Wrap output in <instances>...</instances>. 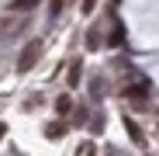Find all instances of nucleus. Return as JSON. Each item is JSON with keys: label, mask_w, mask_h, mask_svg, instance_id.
I'll use <instances>...</instances> for the list:
<instances>
[{"label": "nucleus", "mask_w": 159, "mask_h": 156, "mask_svg": "<svg viewBox=\"0 0 159 156\" xmlns=\"http://www.w3.org/2000/svg\"><path fill=\"white\" fill-rule=\"evenodd\" d=\"M38 56H42V45L38 42H31V45H24V52H21V59H17V69L21 73H28L35 63H38Z\"/></svg>", "instance_id": "nucleus-1"}, {"label": "nucleus", "mask_w": 159, "mask_h": 156, "mask_svg": "<svg viewBox=\"0 0 159 156\" xmlns=\"http://www.w3.org/2000/svg\"><path fill=\"white\" fill-rule=\"evenodd\" d=\"M128 97H135V101H145V97H149V80H142V83H131Z\"/></svg>", "instance_id": "nucleus-2"}, {"label": "nucleus", "mask_w": 159, "mask_h": 156, "mask_svg": "<svg viewBox=\"0 0 159 156\" xmlns=\"http://www.w3.org/2000/svg\"><path fill=\"white\" fill-rule=\"evenodd\" d=\"M125 128H128V135H131V142H139V146H142V128H139L135 121H131V118H125Z\"/></svg>", "instance_id": "nucleus-3"}, {"label": "nucleus", "mask_w": 159, "mask_h": 156, "mask_svg": "<svg viewBox=\"0 0 159 156\" xmlns=\"http://www.w3.org/2000/svg\"><path fill=\"white\" fill-rule=\"evenodd\" d=\"M62 132H66V125H59V121H52V125H45V135H48V139H59Z\"/></svg>", "instance_id": "nucleus-4"}, {"label": "nucleus", "mask_w": 159, "mask_h": 156, "mask_svg": "<svg viewBox=\"0 0 159 156\" xmlns=\"http://www.w3.org/2000/svg\"><path fill=\"white\" fill-rule=\"evenodd\" d=\"M56 111H59V115H66V111H73V101H69L66 94H62V97L56 101Z\"/></svg>", "instance_id": "nucleus-5"}, {"label": "nucleus", "mask_w": 159, "mask_h": 156, "mask_svg": "<svg viewBox=\"0 0 159 156\" xmlns=\"http://www.w3.org/2000/svg\"><path fill=\"white\" fill-rule=\"evenodd\" d=\"M76 83H80V59L69 66V87H76Z\"/></svg>", "instance_id": "nucleus-6"}, {"label": "nucleus", "mask_w": 159, "mask_h": 156, "mask_svg": "<svg viewBox=\"0 0 159 156\" xmlns=\"http://www.w3.org/2000/svg\"><path fill=\"white\" fill-rule=\"evenodd\" d=\"M111 45H121L125 42V35H121V24H114V31H111V38H107Z\"/></svg>", "instance_id": "nucleus-7"}, {"label": "nucleus", "mask_w": 159, "mask_h": 156, "mask_svg": "<svg viewBox=\"0 0 159 156\" xmlns=\"http://www.w3.org/2000/svg\"><path fill=\"white\" fill-rule=\"evenodd\" d=\"M35 4H38V0H14L11 7H14V11H28V7H35Z\"/></svg>", "instance_id": "nucleus-8"}, {"label": "nucleus", "mask_w": 159, "mask_h": 156, "mask_svg": "<svg viewBox=\"0 0 159 156\" xmlns=\"http://www.w3.org/2000/svg\"><path fill=\"white\" fill-rule=\"evenodd\" d=\"M93 7H97V0H80V11H83V14H90Z\"/></svg>", "instance_id": "nucleus-9"}, {"label": "nucleus", "mask_w": 159, "mask_h": 156, "mask_svg": "<svg viewBox=\"0 0 159 156\" xmlns=\"http://www.w3.org/2000/svg\"><path fill=\"white\" fill-rule=\"evenodd\" d=\"M66 4H69V0H52V14H59V11H62Z\"/></svg>", "instance_id": "nucleus-10"}, {"label": "nucleus", "mask_w": 159, "mask_h": 156, "mask_svg": "<svg viewBox=\"0 0 159 156\" xmlns=\"http://www.w3.org/2000/svg\"><path fill=\"white\" fill-rule=\"evenodd\" d=\"M4 135H7V128H4V121H0V142H4Z\"/></svg>", "instance_id": "nucleus-11"}]
</instances>
